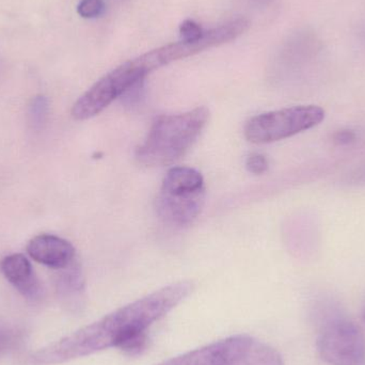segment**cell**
Segmentation results:
<instances>
[{
    "mask_svg": "<svg viewBox=\"0 0 365 365\" xmlns=\"http://www.w3.org/2000/svg\"><path fill=\"white\" fill-rule=\"evenodd\" d=\"M354 138H355V135H354L353 132H339L336 137H334L336 143H349Z\"/></svg>",
    "mask_w": 365,
    "mask_h": 365,
    "instance_id": "obj_19",
    "label": "cell"
},
{
    "mask_svg": "<svg viewBox=\"0 0 365 365\" xmlns=\"http://www.w3.org/2000/svg\"><path fill=\"white\" fill-rule=\"evenodd\" d=\"M364 319H365V313H364Z\"/></svg>",
    "mask_w": 365,
    "mask_h": 365,
    "instance_id": "obj_20",
    "label": "cell"
},
{
    "mask_svg": "<svg viewBox=\"0 0 365 365\" xmlns=\"http://www.w3.org/2000/svg\"><path fill=\"white\" fill-rule=\"evenodd\" d=\"M147 76L134 60L121 64L96 81L76 101L71 111L72 117L78 121H85L100 115L130 88L145 81Z\"/></svg>",
    "mask_w": 365,
    "mask_h": 365,
    "instance_id": "obj_4",
    "label": "cell"
},
{
    "mask_svg": "<svg viewBox=\"0 0 365 365\" xmlns=\"http://www.w3.org/2000/svg\"><path fill=\"white\" fill-rule=\"evenodd\" d=\"M23 340L19 328L9 324L0 323V358L16 349Z\"/></svg>",
    "mask_w": 365,
    "mask_h": 365,
    "instance_id": "obj_14",
    "label": "cell"
},
{
    "mask_svg": "<svg viewBox=\"0 0 365 365\" xmlns=\"http://www.w3.org/2000/svg\"><path fill=\"white\" fill-rule=\"evenodd\" d=\"M252 339L246 334L229 336L158 365H225L240 355Z\"/></svg>",
    "mask_w": 365,
    "mask_h": 365,
    "instance_id": "obj_7",
    "label": "cell"
},
{
    "mask_svg": "<svg viewBox=\"0 0 365 365\" xmlns=\"http://www.w3.org/2000/svg\"><path fill=\"white\" fill-rule=\"evenodd\" d=\"M49 104L46 96H38L32 98L29 105V121L34 128H41L46 123L48 117Z\"/></svg>",
    "mask_w": 365,
    "mask_h": 365,
    "instance_id": "obj_15",
    "label": "cell"
},
{
    "mask_svg": "<svg viewBox=\"0 0 365 365\" xmlns=\"http://www.w3.org/2000/svg\"><path fill=\"white\" fill-rule=\"evenodd\" d=\"M205 190L203 175L191 167H173L165 175L160 191L164 192H199Z\"/></svg>",
    "mask_w": 365,
    "mask_h": 365,
    "instance_id": "obj_12",
    "label": "cell"
},
{
    "mask_svg": "<svg viewBox=\"0 0 365 365\" xmlns=\"http://www.w3.org/2000/svg\"><path fill=\"white\" fill-rule=\"evenodd\" d=\"M204 201L205 190L190 193H169L160 190L155 200V208L165 222L186 227L201 214Z\"/></svg>",
    "mask_w": 365,
    "mask_h": 365,
    "instance_id": "obj_8",
    "label": "cell"
},
{
    "mask_svg": "<svg viewBox=\"0 0 365 365\" xmlns=\"http://www.w3.org/2000/svg\"><path fill=\"white\" fill-rule=\"evenodd\" d=\"M195 284L184 280L162 287L85 326L32 354L36 365L66 364L109 349L130 356L145 351L149 330L192 293Z\"/></svg>",
    "mask_w": 365,
    "mask_h": 365,
    "instance_id": "obj_1",
    "label": "cell"
},
{
    "mask_svg": "<svg viewBox=\"0 0 365 365\" xmlns=\"http://www.w3.org/2000/svg\"><path fill=\"white\" fill-rule=\"evenodd\" d=\"M0 270L24 297L38 300L43 296V287L29 259L23 255H11L0 262Z\"/></svg>",
    "mask_w": 365,
    "mask_h": 365,
    "instance_id": "obj_10",
    "label": "cell"
},
{
    "mask_svg": "<svg viewBox=\"0 0 365 365\" xmlns=\"http://www.w3.org/2000/svg\"><path fill=\"white\" fill-rule=\"evenodd\" d=\"M325 110L315 105L268 111L251 118L244 128L247 140L255 145L276 143L321 124Z\"/></svg>",
    "mask_w": 365,
    "mask_h": 365,
    "instance_id": "obj_3",
    "label": "cell"
},
{
    "mask_svg": "<svg viewBox=\"0 0 365 365\" xmlns=\"http://www.w3.org/2000/svg\"><path fill=\"white\" fill-rule=\"evenodd\" d=\"M180 34H181L182 41L186 42H193V41L199 40L203 36L204 31L199 24L195 23L190 19L182 21L181 27H180Z\"/></svg>",
    "mask_w": 365,
    "mask_h": 365,
    "instance_id": "obj_18",
    "label": "cell"
},
{
    "mask_svg": "<svg viewBox=\"0 0 365 365\" xmlns=\"http://www.w3.org/2000/svg\"><path fill=\"white\" fill-rule=\"evenodd\" d=\"M210 120V110L201 106L177 115L156 118L135 158L145 167L173 164L193 147Z\"/></svg>",
    "mask_w": 365,
    "mask_h": 365,
    "instance_id": "obj_2",
    "label": "cell"
},
{
    "mask_svg": "<svg viewBox=\"0 0 365 365\" xmlns=\"http://www.w3.org/2000/svg\"><path fill=\"white\" fill-rule=\"evenodd\" d=\"M29 257L38 263L53 269H63L75 262L74 246L59 236L41 234L27 245Z\"/></svg>",
    "mask_w": 365,
    "mask_h": 365,
    "instance_id": "obj_9",
    "label": "cell"
},
{
    "mask_svg": "<svg viewBox=\"0 0 365 365\" xmlns=\"http://www.w3.org/2000/svg\"><path fill=\"white\" fill-rule=\"evenodd\" d=\"M103 0H81L77 6V12L83 19H96L104 13Z\"/></svg>",
    "mask_w": 365,
    "mask_h": 365,
    "instance_id": "obj_16",
    "label": "cell"
},
{
    "mask_svg": "<svg viewBox=\"0 0 365 365\" xmlns=\"http://www.w3.org/2000/svg\"><path fill=\"white\" fill-rule=\"evenodd\" d=\"M249 27H250V21L248 19H236L218 27L212 28L208 31H204L203 36L199 40L193 42L181 41V42L165 45L160 48L143 53L140 57L136 58V61L148 74H150L156 68L235 40L236 38L244 34Z\"/></svg>",
    "mask_w": 365,
    "mask_h": 365,
    "instance_id": "obj_5",
    "label": "cell"
},
{
    "mask_svg": "<svg viewBox=\"0 0 365 365\" xmlns=\"http://www.w3.org/2000/svg\"><path fill=\"white\" fill-rule=\"evenodd\" d=\"M268 167H269V163L263 154L251 153L247 158L246 168L252 175H264L268 170Z\"/></svg>",
    "mask_w": 365,
    "mask_h": 365,
    "instance_id": "obj_17",
    "label": "cell"
},
{
    "mask_svg": "<svg viewBox=\"0 0 365 365\" xmlns=\"http://www.w3.org/2000/svg\"><path fill=\"white\" fill-rule=\"evenodd\" d=\"M225 365H285L282 356L266 343L252 339L248 346Z\"/></svg>",
    "mask_w": 365,
    "mask_h": 365,
    "instance_id": "obj_13",
    "label": "cell"
},
{
    "mask_svg": "<svg viewBox=\"0 0 365 365\" xmlns=\"http://www.w3.org/2000/svg\"><path fill=\"white\" fill-rule=\"evenodd\" d=\"M56 280V289L62 304L72 313H81L86 306V282L76 262L63 268Z\"/></svg>",
    "mask_w": 365,
    "mask_h": 365,
    "instance_id": "obj_11",
    "label": "cell"
},
{
    "mask_svg": "<svg viewBox=\"0 0 365 365\" xmlns=\"http://www.w3.org/2000/svg\"><path fill=\"white\" fill-rule=\"evenodd\" d=\"M322 359L329 365H364L365 340L355 322L336 317L322 326L317 342Z\"/></svg>",
    "mask_w": 365,
    "mask_h": 365,
    "instance_id": "obj_6",
    "label": "cell"
}]
</instances>
